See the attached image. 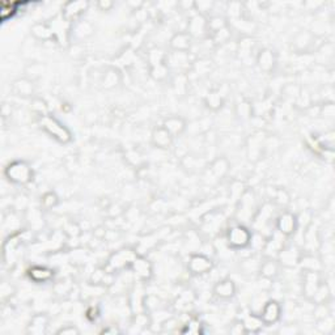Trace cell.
I'll return each instance as SVG.
<instances>
[{"instance_id": "8", "label": "cell", "mask_w": 335, "mask_h": 335, "mask_svg": "<svg viewBox=\"0 0 335 335\" xmlns=\"http://www.w3.org/2000/svg\"><path fill=\"white\" fill-rule=\"evenodd\" d=\"M215 295L219 296L220 299H230L236 292V287H234L232 280H221L215 286Z\"/></svg>"}, {"instance_id": "11", "label": "cell", "mask_w": 335, "mask_h": 335, "mask_svg": "<svg viewBox=\"0 0 335 335\" xmlns=\"http://www.w3.org/2000/svg\"><path fill=\"white\" fill-rule=\"evenodd\" d=\"M29 275L34 282L41 283V282H47L52 278L54 275V271L50 269H46V267H41V266H37V267H33L29 272Z\"/></svg>"}, {"instance_id": "9", "label": "cell", "mask_w": 335, "mask_h": 335, "mask_svg": "<svg viewBox=\"0 0 335 335\" xmlns=\"http://www.w3.org/2000/svg\"><path fill=\"white\" fill-rule=\"evenodd\" d=\"M190 45H191V35L188 33H177L170 41L171 47L178 51H186L190 49Z\"/></svg>"}, {"instance_id": "4", "label": "cell", "mask_w": 335, "mask_h": 335, "mask_svg": "<svg viewBox=\"0 0 335 335\" xmlns=\"http://www.w3.org/2000/svg\"><path fill=\"white\" fill-rule=\"evenodd\" d=\"M43 126H45V129L47 130L54 138L59 139L60 142H67V140H70V133H68L59 122H56L55 119L51 118L45 119V121H43Z\"/></svg>"}, {"instance_id": "10", "label": "cell", "mask_w": 335, "mask_h": 335, "mask_svg": "<svg viewBox=\"0 0 335 335\" xmlns=\"http://www.w3.org/2000/svg\"><path fill=\"white\" fill-rule=\"evenodd\" d=\"M278 228L283 234H292L296 228V219L291 213H284L278 221Z\"/></svg>"}, {"instance_id": "7", "label": "cell", "mask_w": 335, "mask_h": 335, "mask_svg": "<svg viewBox=\"0 0 335 335\" xmlns=\"http://www.w3.org/2000/svg\"><path fill=\"white\" fill-rule=\"evenodd\" d=\"M152 140H154L155 146H157L159 148H168L171 144L173 136L165 127H160V129L155 130Z\"/></svg>"}, {"instance_id": "18", "label": "cell", "mask_w": 335, "mask_h": 335, "mask_svg": "<svg viewBox=\"0 0 335 335\" xmlns=\"http://www.w3.org/2000/svg\"><path fill=\"white\" fill-rule=\"evenodd\" d=\"M98 7H104V9H108V8H110V7H113V3L112 1H100V3H98Z\"/></svg>"}, {"instance_id": "6", "label": "cell", "mask_w": 335, "mask_h": 335, "mask_svg": "<svg viewBox=\"0 0 335 335\" xmlns=\"http://www.w3.org/2000/svg\"><path fill=\"white\" fill-rule=\"evenodd\" d=\"M280 316V307L279 304L276 301H269L266 304L265 308H263V312H262L261 320L266 324H271V322H275Z\"/></svg>"}, {"instance_id": "15", "label": "cell", "mask_w": 335, "mask_h": 335, "mask_svg": "<svg viewBox=\"0 0 335 335\" xmlns=\"http://www.w3.org/2000/svg\"><path fill=\"white\" fill-rule=\"evenodd\" d=\"M31 33L34 34V37L39 39H49L52 35L51 29L46 24H35L31 28Z\"/></svg>"}, {"instance_id": "17", "label": "cell", "mask_w": 335, "mask_h": 335, "mask_svg": "<svg viewBox=\"0 0 335 335\" xmlns=\"http://www.w3.org/2000/svg\"><path fill=\"white\" fill-rule=\"evenodd\" d=\"M262 274L267 276V278H271V276H274L276 274V266L272 262H267L262 267Z\"/></svg>"}, {"instance_id": "2", "label": "cell", "mask_w": 335, "mask_h": 335, "mask_svg": "<svg viewBox=\"0 0 335 335\" xmlns=\"http://www.w3.org/2000/svg\"><path fill=\"white\" fill-rule=\"evenodd\" d=\"M250 233L246 228L241 227V225H236V227L230 228L228 232V242L229 246L234 249L245 248L246 245L250 242Z\"/></svg>"}, {"instance_id": "12", "label": "cell", "mask_w": 335, "mask_h": 335, "mask_svg": "<svg viewBox=\"0 0 335 335\" xmlns=\"http://www.w3.org/2000/svg\"><path fill=\"white\" fill-rule=\"evenodd\" d=\"M165 129L170 133L171 136L177 135V134H181L185 129V122L182 121L181 118H177V117H171V118L167 119L164 125Z\"/></svg>"}, {"instance_id": "3", "label": "cell", "mask_w": 335, "mask_h": 335, "mask_svg": "<svg viewBox=\"0 0 335 335\" xmlns=\"http://www.w3.org/2000/svg\"><path fill=\"white\" fill-rule=\"evenodd\" d=\"M211 267H212V262L204 255H194L188 262V269L191 270L192 274H196V275L206 274L207 271L211 270Z\"/></svg>"}, {"instance_id": "1", "label": "cell", "mask_w": 335, "mask_h": 335, "mask_svg": "<svg viewBox=\"0 0 335 335\" xmlns=\"http://www.w3.org/2000/svg\"><path fill=\"white\" fill-rule=\"evenodd\" d=\"M8 179L14 183H26L31 179V170L30 168L25 163L16 161L13 164H10L5 170Z\"/></svg>"}, {"instance_id": "5", "label": "cell", "mask_w": 335, "mask_h": 335, "mask_svg": "<svg viewBox=\"0 0 335 335\" xmlns=\"http://www.w3.org/2000/svg\"><path fill=\"white\" fill-rule=\"evenodd\" d=\"M88 8L87 1H70L63 8V17L67 21L76 20Z\"/></svg>"}, {"instance_id": "14", "label": "cell", "mask_w": 335, "mask_h": 335, "mask_svg": "<svg viewBox=\"0 0 335 335\" xmlns=\"http://www.w3.org/2000/svg\"><path fill=\"white\" fill-rule=\"evenodd\" d=\"M13 89L14 92L18 94V96H30L33 93V87H31L30 81L25 80H17L13 83Z\"/></svg>"}, {"instance_id": "16", "label": "cell", "mask_w": 335, "mask_h": 335, "mask_svg": "<svg viewBox=\"0 0 335 335\" xmlns=\"http://www.w3.org/2000/svg\"><path fill=\"white\" fill-rule=\"evenodd\" d=\"M271 63H274V56H272V52L269 50H265L259 55V66L263 68V70H269L271 67Z\"/></svg>"}, {"instance_id": "13", "label": "cell", "mask_w": 335, "mask_h": 335, "mask_svg": "<svg viewBox=\"0 0 335 335\" xmlns=\"http://www.w3.org/2000/svg\"><path fill=\"white\" fill-rule=\"evenodd\" d=\"M188 28H190V34H195L198 30H204L208 28V22L203 18L202 14H196L190 20Z\"/></svg>"}]
</instances>
